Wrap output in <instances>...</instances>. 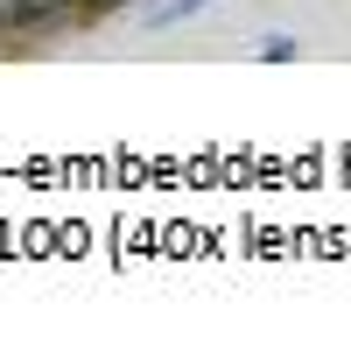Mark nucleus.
I'll return each instance as SVG.
<instances>
[{"label": "nucleus", "mask_w": 351, "mask_h": 345, "mask_svg": "<svg viewBox=\"0 0 351 345\" xmlns=\"http://www.w3.org/2000/svg\"><path fill=\"white\" fill-rule=\"evenodd\" d=\"M77 14H84V0H8V28H21V36H49Z\"/></svg>", "instance_id": "1"}, {"label": "nucleus", "mask_w": 351, "mask_h": 345, "mask_svg": "<svg viewBox=\"0 0 351 345\" xmlns=\"http://www.w3.org/2000/svg\"><path fill=\"white\" fill-rule=\"evenodd\" d=\"M197 8H211V0H162V8H155V28H176V21H190Z\"/></svg>", "instance_id": "2"}, {"label": "nucleus", "mask_w": 351, "mask_h": 345, "mask_svg": "<svg viewBox=\"0 0 351 345\" xmlns=\"http://www.w3.org/2000/svg\"><path fill=\"white\" fill-rule=\"evenodd\" d=\"M281 56H295V43H288V36H267V43H260V64H281Z\"/></svg>", "instance_id": "3"}, {"label": "nucleus", "mask_w": 351, "mask_h": 345, "mask_svg": "<svg viewBox=\"0 0 351 345\" xmlns=\"http://www.w3.org/2000/svg\"><path fill=\"white\" fill-rule=\"evenodd\" d=\"M106 8H127V0H84V14H106Z\"/></svg>", "instance_id": "4"}]
</instances>
